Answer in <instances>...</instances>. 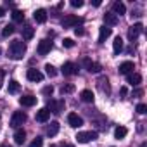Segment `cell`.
<instances>
[{
    "label": "cell",
    "mask_w": 147,
    "mask_h": 147,
    "mask_svg": "<svg viewBox=\"0 0 147 147\" xmlns=\"http://www.w3.org/2000/svg\"><path fill=\"white\" fill-rule=\"evenodd\" d=\"M26 54V45L21 40H12L9 45V57L11 59H23V55Z\"/></svg>",
    "instance_id": "1"
},
{
    "label": "cell",
    "mask_w": 147,
    "mask_h": 147,
    "mask_svg": "<svg viewBox=\"0 0 147 147\" xmlns=\"http://www.w3.org/2000/svg\"><path fill=\"white\" fill-rule=\"evenodd\" d=\"M26 119H28V116L23 113V111H16L14 114H12V118H11V126L12 128H21L24 123H26Z\"/></svg>",
    "instance_id": "2"
},
{
    "label": "cell",
    "mask_w": 147,
    "mask_h": 147,
    "mask_svg": "<svg viewBox=\"0 0 147 147\" xmlns=\"http://www.w3.org/2000/svg\"><path fill=\"white\" fill-rule=\"evenodd\" d=\"M80 23H83V19H82V18H78V16H64V18H62V21H61L62 28H71V26H78Z\"/></svg>",
    "instance_id": "3"
},
{
    "label": "cell",
    "mask_w": 147,
    "mask_h": 147,
    "mask_svg": "<svg viewBox=\"0 0 147 147\" xmlns=\"http://www.w3.org/2000/svg\"><path fill=\"white\" fill-rule=\"evenodd\" d=\"M95 138H97V131H78V135H76V140L80 144H87Z\"/></svg>",
    "instance_id": "4"
},
{
    "label": "cell",
    "mask_w": 147,
    "mask_h": 147,
    "mask_svg": "<svg viewBox=\"0 0 147 147\" xmlns=\"http://www.w3.org/2000/svg\"><path fill=\"white\" fill-rule=\"evenodd\" d=\"M142 31H144V26H142V23H135V24H133V26L128 30V38H130L131 42H135Z\"/></svg>",
    "instance_id": "5"
},
{
    "label": "cell",
    "mask_w": 147,
    "mask_h": 147,
    "mask_svg": "<svg viewBox=\"0 0 147 147\" xmlns=\"http://www.w3.org/2000/svg\"><path fill=\"white\" fill-rule=\"evenodd\" d=\"M26 78L30 80V82H42L43 80V75H42V73L38 71V69H35V67H30L28 71H26Z\"/></svg>",
    "instance_id": "6"
},
{
    "label": "cell",
    "mask_w": 147,
    "mask_h": 147,
    "mask_svg": "<svg viewBox=\"0 0 147 147\" xmlns=\"http://www.w3.org/2000/svg\"><path fill=\"white\" fill-rule=\"evenodd\" d=\"M62 75L64 76H71V75H78V67H76V64H73V62H64V66H62Z\"/></svg>",
    "instance_id": "7"
},
{
    "label": "cell",
    "mask_w": 147,
    "mask_h": 147,
    "mask_svg": "<svg viewBox=\"0 0 147 147\" xmlns=\"http://www.w3.org/2000/svg\"><path fill=\"white\" fill-rule=\"evenodd\" d=\"M67 123H69V126H73V128H80V126L83 125V119H82L76 113H69V114H67Z\"/></svg>",
    "instance_id": "8"
},
{
    "label": "cell",
    "mask_w": 147,
    "mask_h": 147,
    "mask_svg": "<svg viewBox=\"0 0 147 147\" xmlns=\"http://www.w3.org/2000/svg\"><path fill=\"white\" fill-rule=\"evenodd\" d=\"M47 109L50 113H54V114H59L64 109V100H49V107Z\"/></svg>",
    "instance_id": "9"
},
{
    "label": "cell",
    "mask_w": 147,
    "mask_h": 147,
    "mask_svg": "<svg viewBox=\"0 0 147 147\" xmlns=\"http://www.w3.org/2000/svg\"><path fill=\"white\" fill-rule=\"evenodd\" d=\"M36 50H38L40 55H47V54L52 50V42H50V40H42V42L38 43V49H36Z\"/></svg>",
    "instance_id": "10"
},
{
    "label": "cell",
    "mask_w": 147,
    "mask_h": 147,
    "mask_svg": "<svg viewBox=\"0 0 147 147\" xmlns=\"http://www.w3.org/2000/svg\"><path fill=\"white\" fill-rule=\"evenodd\" d=\"M135 69V66H133V62L131 61H125V62H121L119 64V75H130V73Z\"/></svg>",
    "instance_id": "11"
},
{
    "label": "cell",
    "mask_w": 147,
    "mask_h": 147,
    "mask_svg": "<svg viewBox=\"0 0 147 147\" xmlns=\"http://www.w3.org/2000/svg\"><path fill=\"white\" fill-rule=\"evenodd\" d=\"M104 23H106L104 26L109 28V26H116V24L119 23V19H118L116 14H113V12H106V14H104Z\"/></svg>",
    "instance_id": "12"
},
{
    "label": "cell",
    "mask_w": 147,
    "mask_h": 147,
    "mask_svg": "<svg viewBox=\"0 0 147 147\" xmlns=\"http://www.w3.org/2000/svg\"><path fill=\"white\" fill-rule=\"evenodd\" d=\"M83 66H85V69L90 71V73H99V71H100V64H99V62H92L90 59H83Z\"/></svg>",
    "instance_id": "13"
},
{
    "label": "cell",
    "mask_w": 147,
    "mask_h": 147,
    "mask_svg": "<svg viewBox=\"0 0 147 147\" xmlns=\"http://www.w3.org/2000/svg\"><path fill=\"white\" fill-rule=\"evenodd\" d=\"M33 18H35V21H36L38 24H43V23L47 21V11H45V9H36L35 14H33Z\"/></svg>",
    "instance_id": "14"
},
{
    "label": "cell",
    "mask_w": 147,
    "mask_h": 147,
    "mask_svg": "<svg viewBox=\"0 0 147 147\" xmlns=\"http://www.w3.org/2000/svg\"><path fill=\"white\" fill-rule=\"evenodd\" d=\"M49 118H50V111L47 107H42L40 111H36V121L45 123V121H49Z\"/></svg>",
    "instance_id": "15"
},
{
    "label": "cell",
    "mask_w": 147,
    "mask_h": 147,
    "mask_svg": "<svg viewBox=\"0 0 147 147\" xmlns=\"http://www.w3.org/2000/svg\"><path fill=\"white\" fill-rule=\"evenodd\" d=\"M126 82H128L131 87H137V85L142 83V76L138 75V73H130V75L126 76Z\"/></svg>",
    "instance_id": "16"
},
{
    "label": "cell",
    "mask_w": 147,
    "mask_h": 147,
    "mask_svg": "<svg viewBox=\"0 0 147 147\" xmlns=\"http://www.w3.org/2000/svg\"><path fill=\"white\" fill-rule=\"evenodd\" d=\"M19 104L24 106V107H31V106L36 104V97H33V95H24V97L19 99Z\"/></svg>",
    "instance_id": "17"
},
{
    "label": "cell",
    "mask_w": 147,
    "mask_h": 147,
    "mask_svg": "<svg viewBox=\"0 0 147 147\" xmlns=\"http://www.w3.org/2000/svg\"><path fill=\"white\" fill-rule=\"evenodd\" d=\"M24 140H26V131H24L23 128H18L16 133H14V142H16L18 145H23Z\"/></svg>",
    "instance_id": "18"
},
{
    "label": "cell",
    "mask_w": 147,
    "mask_h": 147,
    "mask_svg": "<svg viewBox=\"0 0 147 147\" xmlns=\"http://www.w3.org/2000/svg\"><path fill=\"white\" fill-rule=\"evenodd\" d=\"M111 36V28H107V26H102L100 30H99V43H104L107 38Z\"/></svg>",
    "instance_id": "19"
},
{
    "label": "cell",
    "mask_w": 147,
    "mask_h": 147,
    "mask_svg": "<svg viewBox=\"0 0 147 147\" xmlns=\"http://www.w3.org/2000/svg\"><path fill=\"white\" fill-rule=\"evenodd\" d=\"M125 12H126V7H125L123 2H114V4H113V14H116V16L119 14V16H121V14H125Z\"/></svg>",
    "instance_id": "20"
},
{
    "label": "cell",
    "mask_w": 147,
    "mask_h": 147,
    "mask_svg": "<svg viewBox=\"0 0 147 147\" xmlns=\"http://www.w3.org/2000/svg\"><path fill=\"white\" fill-rule=\"evenodd\" d=\"M80 97H82V100L83 102H87V104H90V102H94V92L92 90H83L82 94H80Z\"/></svg>",
    "instance_id": "21"
},
{
    "label": "cell",
    "mask_w": 147,
    "mask_h": 147,
    "mask_svg": "<svg viewBox=\"0 0 147 147\" xmlns=\"http://www.w3.org/2000/svg\"><path fill=\"white\" fill-rule=\"evenodd\" d=\"M113 50H114V54H119V52L123 50V38H121V36H116V38H114V42H113Z\"/></svg>",
    "instance_id": "22"
},
{
    "label": "cell",
    "mask_w": 147,
    "mask_h": 147,
    "mask_svg": "<svg viewBox=\"0 0 147 147\" xmlns=\"http://www.w3.org/2000/svg\"><path fill=\"white\" fill-rule=\"evenodd\" d=\"M57 131H59V123L57 121H52L49 125V128H47V135L49 137H54V135H57Z\"/></svg>",
    "instance_id": "23"
},
{
    "label": "cell",
    "mask_w": 147,
    "mask_h": 147,
    "mask_svg": "<svg viewBox=\"0 0 147 147\" xmlns=\"http://www.w3.org/2000/svg\"><path fill=\"white\" fill-rule=\"evenodd\" d=\"M33 35H35V30L31 26H24L23 28V40H31Z\"/></svg>",
    "instance_id": "24"
},
{
    "label": "cell",
    "mask_w": 147,
    "mask_h": 147,
    "mask_svg": "<svg viewBox=\"0 0 147 147\" xmlns=\"http://www.w3.org/2000/svg\"><path fill=\"white\" fill-rule=\"evenodd\" d=\"M99 88H100L102 92H106V94H109V92H111V88H109V80L102 76V78L99 80Z\"/></svg>",
    "instance_id": "25"
},
{
    "label": "cell",
    "mask_w": 147,
    "mask_h": 147,
    "mask_svg": "<svg viewBox=\"0 0 147 147\" xmlns=\"http://www.w3.org/2000/svg\"><path fill=\"white\" fill-rule=\"evenodd\" d=\"M126 133H128V130L125 128V126H118L116 130H114V137L119 140V138H123V137H126Z\"/></svg>",
    "instance_id": "26"
},
{
    "label": "cell",
    "mask_w": 147,
    "mask_h": 147,
    "mask_svg": "<svg viewBox=\"0 0 147 147\" xmlns=\"http://www.w3.org/2000/svg\"><path fill=\"white\" fill-rule=\"evenodd\" d=\"M12 21H14V23H23V21H24L23 11H14V12H12Z\"/></svg>",
    "instance_id": "27"
},
{
    "label": "cell",
    "mask_w": 147,
    "mask_h": 147,
    "mask_svg": "<svg viewBox=\"0 0 147 147\" xmlns=\"http://www.w3.org/2000/svg\"><path fill=\"white\" fill-rule=\"evenodd\" d=\"M45 73H47L49 78H54V76L57 75V71H55V67H54L52 64H45Z\"/></svg>",
    "instance_id": "28"
},
{
    "label": "cell",
    "mask_w": 147,
    "mask_h": 147,
    "mask_svg": "<svg viewBox=\"0 0 147 147\" xmlns=\"http://www.w3.org/2000/svg\"><path fill=\"white\" fill-rule=\"evenodd\" d=\"M14 31H16L14 24H7V26H4V30H2V36H11Z\"/></svg>",
    "instance_id": "29"
},
{
    "label": "cell",
    "mask_w": 147,
    "mask_h": 147,
    "mask_svg": "<svg viewBox=\"0 0 147 147\" xmlns=\"http://www.w3.org/2000/svg\"><path fill=\"white\" fill-rule=\"evenodd\" d=\"M19 92V83L16 80H11L9 82V94H18Z\"/></svg>",
    "instance_id": "30"
},
{
    "label": "cell",
    "mask_w": 147,
    "mask_h": 147,
    "mask_svg": "<svg viewBox=\"0 0 147 147\" xmlns=\"http://www.w3.org/2000/svg\"><path fill=\"white\" fill-rule=\"evenodd\" d=\"M71 92H75V85H71V83L62 85V88H61V94H62V95H64V94H71Z\"/></svg>",
    "instance_id": "31"
},
{
    "label": "cell",
    "mask_w": 147,
    "mask_h": 147,
    "mask_svg": "<svg viewBox=\"0 0 147 147\" xmlns=\"http://www.w3.org/2000/svg\"><path fill=\"white\" fill-rule=\"evenodd\" d=\"M30 147H43V138L42 137H35L33 142L30 144Z\"/></svg>",
    "instance_id": "32"
},
{
    "label": "cell",
    "mask_w": 147,
    "mask_h": 147,
    "mask_svg": "<svg viewBox=\"0 0 147 147\" xmlns=\"http://www.w3.org/2000/svg\"><path fill=\"white\" fill-rule=\"evenodd\" d=\"M62 45H64L66 49H71V47H75V42H73L71 38H64V40H62Z\"/></svg>",
    "instance_id": "33"
},
{
    "label": "cell",
    "mask_w": 147,
    "mask_h": 147,
    "mask_svg": "<svg viewBox=\"0 0 147 147\" xmlns=\"http://www.w3.org/2000/svg\"><path fill=\"white\" fill-rule=\"evenodd\" d=\"M137 113H138V114H145V113H147V106H145V104H138V106H137Z\"/></svg>",
    "instance_id": "34"
},
{
    "label": "cell",
    "mask_w": 147,
    "mask_h": 147,
    "mask_svg": "<svg viewBox=\"0 0 147 147\" xmlns=\"http://www.w3.org/2000/svg\"><path fill=\"white\" fill-rule=\"evenodd\" d=\"M71 5L75 7V9H76V7H82V5H83V0H71Z\"/></svg>",
    "instance_id": "35"
},
{
    "label": "cell",
    "mask_w": 147,
    "mask_h": 147,
    "mask_svg": "<svg viewBox=\"0 0 147 147\" xmlns=\"http://www.w3.org/2000/svg\"><path fill=\"white\" fill-rule=\"evenodd\" d=\"M4 78H5V71H4V69H0V88L4 87Z\"/></svg>",
    "instance_id": "36"
},
{
    "label": "cell",
    "mask_w": 147,
    "mask_h": 147,
    "mask_svg": "<svg viewBox=\"0 0 147 147\" xmlns=\"http://www.w3.org/2000/svg\"><path fill=\"white\" fill-rule=\"evenodd\" d=\"M52 92H54L52 87H45V88H43V95H52Z\"/></svg>",
    "instance_id": "37"
},
{
    "label": "cell",
    "mask_w": 147,
    "mask_h": 147,
    "mask_svg": "<svg viewBox=\"0 0 147 147\" xmlns=\"http://www.w3.org/2000/svg\"><path fill=\"white\" fill-rule=\"evenodd\" d=\"M133 95H135V97H140V95H144V90L137 88V90H133Z\"/></svg>",
    "instance_id": "38"
},
{
    "label": "cell",
    "mask_w": 147,
    "mask_h": 147,
    "mask_svg": "<svg viewBox=\"0 0 147 147\" xmlns=\"http://www.w3.org/2000/svg\"><path fill=\"white\" fill-rule=\"evenodd\" d=\"M75 33H76L78 36H82V35H83V30H82V28H76V30H75Z\"/></svg>",
    "instance_id": "39"
},
{
    "label": "cell",
    "mask_w": 147,
    "mask_h": 147,
    "mask_svg": "<svg viewBox=\"0 0 147 147\" xmlns=\"http://www.w3.org/2000/svg\"><path fill=\"white\" fill-rule=\"evenodd\" d=\"M100 4H102V2H100V0H94V5H95V7H99Z\"/></svg>",
    "instance_id": "40"
},
{
    "label": "cell",
    "mask_w": 147,
    "mask_h": 147,
    "mask_svg": "<svg viewBox=\"0 0 147 147\" xmlns=\"http://www.w3.org/2000/svg\"><path fill=\"white\" fill-rule=\"evenodd\" d=\"M4 14H5V11H4V7H0V18H4Z\"/></svg>",
    "instance_id": "41"
},
{
    "label": "cell",
    "mask_w": 147,
    "mask_h": 147,
    "mask_svg": "<svg viewBox=\"0 0 147 147\" xmlns=\"http://www.w3.org/2000/svg\"><path fill=\"white\" fill-rule=\"evenodd\" d=\"M0 147H12V145H9V144H2Z\"/></svg>",
    "instance_id": "42"
},
{
    "label": "cell",
    "mask_w": 147,
    "mask_h": 147,
    "mask_svg": "<svg viewBox=\"0 0 147 147\" xmlns=\"http://www.w3.org/2000/svg\"><path fill=\"white\" fill-rule=\"evenodd\" d=\"M64 147H75V145H73V144H66Z\"/></svg>",
    "instance_id": "43"
},
{
    "label": "cell",
    "mask_w": 147,
    "mask_h": 147,
    "mask_svg": "<svg viewBox=\"0 0 147 147\" xmlns=\"http://www.w3.org/2000/svg\"><path fill=\"white\" fill-rule=\"evenodd\" d=\"M50 147H57V145H50Z\"/></svg>",
    "instance_id": "44"
},
{
    "label": "cell",
    "mask_w": 147,
    "mask_h": 147,
    "mask_svg": "<svg viewBox=\"0 0 147 147\" xmlns=\"http://www.w3.org/2000/svg\"><path fill=\"white\" fill-rule=\"evenodd\" d=\"M0 54H2V49H0Z\"/></svg>",
    "instance_id": "45"
}]
</instances>
